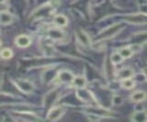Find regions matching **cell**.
<instances>
[{
  "label": "cell",
  "instance_id": "obj_8",
  "mask_svg": "<svg viewBox=\"0 0 147 122\" xmlns=\"http://www.w3.org/2000/svg\"><path fill=\"white\" fill-rule=\"evenodd\" d=\"M76 39L83 46H89L90 45V40H89L88 35L82 29L76 31Z\"/></svg>",
  "mask_w": 147,
  "mask_h": 122
},
{
  "label": "cell",
  "instance_id": "obj_3",
  "mask_svg": "<svg viewBox=\"0 0 147 122\" xmlns=\"http://www.w3.org/2000/svg\"><path fill=\"white\" fill-rule=\"evenodd\" d=\"M64 112V108L63 107H55L50 110L48 115V119L50 120H57L61 117Z\"/></svg>",
  "mask_w": 147,
  "mask_h": 122
},
{
  "label": "cell",
  "instance_id": "obj_23",
  "mask_svg": "<svg viewBox=\"0 0 147 122\" xmlns=\"http://www.w3.org/2000/svg\"><path fill=\"white\" fill-rule=\"evenodd\" d=\"M144 76L146 77V80H147V65L144 68Z\"/></svg>",
  "mask_w": 147,
  "mask_h": 122
},
{
  "label": "cell",
  "instance_id": "obj_1",
  "mask_svg": "<svg viewBox=\"0 0 147 122\" xmlns=\"http://www.w3.org/2000/svg\"><path fill=\"white\" fill-rule=\"evenodd\" d=\"M122 29L121 24H115L111 27H109V29H106L104 31L101 32V34L99 35L98 39L99 40H105V39H109L113 37L114 35H116L117 32H119V30Z\"/></svg>",
  "mask_w": 147,
  "mask_h": 122
},
{
  "label": "cell",
  "instance_id": "obj_7",
  "mask_svg": "<svg viewBox=\"0 0 147 122\" xmlns=\"http://www.w3.org/2000/svg\"><path fill=\"white\" fill-rule=\"evenodd\" d=\"M75 76L71 72L68 71H61L58 74V81L61 83H72Z\"/></svg>",
  "mask_w": 147,
  "mask_h": 122
},
{
  "label": "cell",
  "instance_id": "obj_14",
  "mask_svg": "<svg viewBox=\"0 0 147 122\" xmlns=\"http://www.w3.org/2000/svg\"><path fill=\"white\" fill-rule=\"evenodd\" d=\"M13 21V16L7 11H2L1 13V23L2 25L10 24Z\"/></svg>",
  "mask_w": 147,
  "mask_h": 122
},
{
  "label": "cell",
  "instance_id": "obj_21",
  "mask_svg": "<svg viewBox=\"0 0 147 122\" xmlns=\"http://www.w3.org/2000/svg\"><path fill=\"white\" fill-rule=\"evenodd\" d=\"M1 56L3 59H10L13 56V52L9 48L3 49L1 52Z\"/></svg>",
  "mask_w": 147,
  "mask_h": 122
},
{
  "label": "cell",
  "instance_id": "obj_22",
  "mask_svg": "<svg viewBox=\"0 0 147 122\" xmlns=\"http://www.w3.org/2000/svg\"><path fill=\"white\" fill-rule=\"evenodd\" d=\"M113 103L115 105H121L122 104V97L119 96H115L113 97Z\"/></svg>",
  "mask_w": 147,
  "mask_h": 122
},
{
  "label": "cell",
  "instance_id": "obj_11",
  "mask_svg": "<svg viewBox=\"0 0 147 122\" xmlns=\"http://www.w3.org/2000/svg\"><path fill=\"white\" fill-rule=\"evenodd\" d=\"M146 98H147V95L144 91H136L133 94H131V99L133 102H142L144 101Z\"/></svg>",
  "mask_w": 147,
  "mask_h": 122
},
{
  "label": "cell",
  "instance_id": "obj_17",
  "mask_svg": "<svg viewBox=\"0 0 147 122\" xmlns=\"http://www.w3.org/2000/svg\"><path fill=\"white\" fill-rule=\"evenodd\" d=\"M132 39H133V40H134V43H136V44L145 42H147V32L138 33L137 35L133 36Z\"/></svg>",
  "mask_w": 147,
  "mask_h": 122
},
{
  "label": "cell",
  "instance_id": "obj_12",
  "mask_svg": "<svg viewBox=\"0 0 147 122\" xmlns=\"http://www.w3.org/2000/svg\"><path fill=\"white\" fill-rule=\"evenodd\" d=\"M73 85H75L76 87H78V88H84L86 84V80L84 76H81V75H78L76 77L74 78V81L72 82Z\"/></svg>",
  "mask_w": 147,
  "mask_h": 122
},
{
  "label": "cell",
  "instance_id": "obj_24",
  "mask_svg": "<svg viewBox=\"0 0 147 122\" xmlns=\"http://www.w3.org/2000/svg\"><path fill=\"white\" fill-rule=\"evenodd\" d=\"M142 10V13H146V14H147V6H144Z\"/></svg>",
  "mask_w": 147,
  "mask_h": 122
},
{
  "label": "cell",
  "instance_id": "obj_9",
  "mask_svg": "<svg viewBox=\"0 0 147 122\" xmlns=\"http://www.w3.org/2000/svg\"><path fill=\"white\" fill-rule=\"evenodd\" d=\"M16 43L18 47L26 48L31 43V39L27 35H20L16 39Z\"/></svg>",
  "mask_w": 147,
  "mask_h": 122
},
{
  "label": "cell",
  "instance_id": "obj_6",
  "mask_svg": "<svg viewBox=\"0 0 147 122\" xmlns=\"http://www.w3.org/2000/svg\"><path fill=\"white\" fill-rule=\"evenodd\" d=\"M48 36L52 40H60L63 38V32L59 29V27H54L49 29Z\"/></svg>",
  "mask_w": 147,
  "mask_h": 122
},
{
  "label": "cell",
  "instance_id": "obj_19",
  "mask_svg": "<svg viewBox=\"0 0 147 122\" xmlns=\"http://www.w3.org/2000/svg\"><path fill=\"white\" fill-rule=\"evenodd\" d=\"M134 81H133L131 78H127V79H124L122 80L121 82V85L126 89H131L132 87H134Z\"/></svg>",
  "mask_w": 147,
  "mask_h": 122
},
{
  "label": "cell",
  "instance_id": "obj_20",
  "mask_svg": "<svg viewBox=\"0 0 147 122\" xmlns=\"http://www.w3.org/2000/svg\"><path fill=\"white\" fill-rule=\"evenodd\" d=\"M123 60V57L119 54V52H115L113 53L112 55H111V62L114 64H119L121 61Z\"/></svg>",
  "mask_w": 147,
  "mask_h": 122
},
{
  "label": "cell",
  "instance_id": "obj_10",
  "mask_svg": "<svg viewBox=\"0 0 147 122\" xmlns=\"http://www.w3.org/2000/svg\"><path fill=\"white\" fill-rule=\"evenodd\" d=\"M132 75H133V71H132V69L129 68V67H126V68L119 70L118 73V77L121 80L127 79V78H131Z\"/></svg>",
  "mask_w": 147,
  "mask_h": 122
},
{
  "label": "cell",
  "instance_id": "obj_18",
  "mask_svg": "<svg viewBox=\"0 0 147 122\" xmlns=\"http://www.w3.org/2000/svg\"><path fill=\"white\" fill-rule=\"evenodd\" d=\"M119 54L123 57V59H127V58H130L131 57V55L134 52L131 50V47H125V48H121V50L119 51Z\"/></svg>",
  "mask_w": 147,
  "mask_h": 122
},
{
  "label": "cell",
  "instance_id": "obj_4",
  "mask_svg": "<svg viewBox=\"0 0 147 122\" xmlns=\"http://www.w3.org/2000/svg\"><path fill=\"white\" fill-rule=\"evenodd\" d=\"M126 20L131 22V23H135V24H144L147 23V16L142 15V14H137V15H130L126 17Z\"/></svg>",
  "mask_w": 147,
  "mask_h": 122
},
{
  "label": "cell",
  "instance_id": "obj_5",
  "mask_svg": "<svg viewBox=\"0 0 147 122\" xmlns=\"http://www.w3.org/2000/svg\"><path fill=\"white\" fill-rule=\"evenodd\" d=\"M59 97V92L56 91V90H53V91L50 92L48 95H46V97L44 98V105L46 107H51V106L56 101V99Z\"/></svg>",
  "mask_w": 147,
  "mask_h": 122
},
{
  "label": "cell",
  "instance_id": "obj_13",
  "mask_svg": "<svg viewBox=\"0 0 147 122\" xmlns=\"http://www.w3.org/2000/svg\"><path fill=\"white\" fill-rule=\"evenodd\" d=\"M131 119L134 121H147V112L145 111L135 112L131 116Z\"/></svg>",
  "mask_w": 147,
  "mask_h": 122
},
{
  "label": "cell",
  "instance_id": "obj_15",
  "mask_svg": "<svg viewBox=\"0 0 147 122\" xmlns=\"http://www.w3.org/2000/svg\"><path fill=\"white\" fill-rule=\"evenodd\" d=\"M54 24L56 27H64L67 25V19L63 15H57L53 19Z\"/></svg>",
  "mask_w": 147,
  "mask_h": 122
},
{
  "label": "cell",
  "instance_id": "obj_16",
  "mask_svg": "<svg viewBox=\"0 0 147 122\" xmlns=\"http://www.w3.org/2000/svg\"><path fill=\"white\" fill-rule=\"evenodd\" d=\"M88 112H91V115L94 116H110L111 113L109 112L108 110L103 109V108H99V107H96V108H92L89 109Z\"/></svg>",
  "mask_w": 147,
  "mask_h": 122
},
{
  "label": "cell",
  "instance_id": "obj_2",
  "mask_svg": "<svg viewBox=\"0 0 147 122\" xmlns=\"http://www.w3.org/2000/svg\"><path fill=\"white\" fill-rule=\"evenodd\" d=\"M15 83L17 84V86L20 89V91L24 92L25 94L31 93L32 90H33V88H34L33 84L27 80H18Z\"/></svg>",
  "mask_w": 147,
  "mask_h": 122
}]
</instances>
